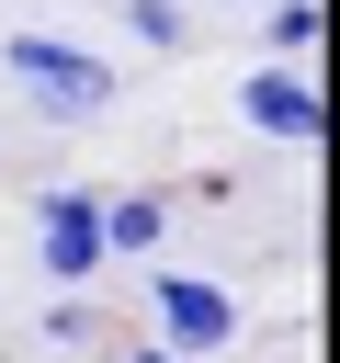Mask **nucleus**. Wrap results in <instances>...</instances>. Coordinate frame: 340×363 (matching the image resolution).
I'll return each instance as SVG.
<instances>
[{"mask_svg":"<svg viewBox=\"0 0 340 363\" xmlns=\"http://www.w3.org/2000/svg\"><path fill=\"white\" fill-rule=\"evenodd\" d=\"M238 102H249V125H272V136H295V147H317V136H329V102H317V91H306L295 68H272V79H249Z\"/></svg>","mask_w":340,"mask_h":363,"instance_id":"20e7f679","label":"nucleus"},{"mask_svg":"<svg viewBox=\"0 0 340 363\" xmlns=\"http://www.w3.org/2000/svg\"><path fill=\"white\" fill-rule=\"evenodd\" d=\"M34 238H45V272H57V284H91V272H102V204L45 193V204H34Z\"/></svg>","mask_w":340,"mask_h":363,"instance_id":"f03ea898","label":"nucleus"},{"mask_svg":"<svg viewBox=\"0 0 340 363\" xmlns=\"http://www.w3.org/2000/svg\"><path fill=\"white\" fill-rule=\"evenodd\" d=\"M11 79H34V102L68 113V125H91V113L113 102V68L79 57V45H57V34H11Z\"/></svg>","mask_w":340,"mask_h":363,"instance_id":"f257e3e1","label":"nucleus"},{"mask_svg":"<svg viewBox=\"0 0 340 363\" xmlns=\"http://www.w3.org/2000/svg\"><path fill=\"white\" fill-rule=\"evenodd\" d=\"M125 23H136L147 45H181V11H170V0H125Z\"/></svg>","mask_w":340,"mask_h":363,"instance_id":"423d86ee","label":"nucleus"},{"mask_svg":"<svg viewBox=\"0 0 340 363\" xmlns=\"http://www.w3.org/2000/svg\"><path fill=\"white\" fill-rule=\"evenodd\" d=\"M136 363H181V352H136Z\"/></svg>","mask_w":340,"mask_h":363,"instance_id":"0eeeda50","label":"nucleus"},{"mask_svg":"<svg viewBox=\"0 0 340 363\" xmlns=\"http://www.w3.org/2000/svg\"><path fill=\"white\" fill-rule=\"evenodd\" d=\"M102 250H159V204H147V193L102 204Z\"/></svg>","mask_w":340,"mask_h":363,"instance_id":"39448f33","label":"nucleus"},{"mask_svg":"<svg viewBox=\"0 0 340 363\" xmlns=\"http://www.w3.org/2000/svg\"><path fill=\"white\" fill-rule=\"evenodd\" d=\"M159 329H170L181 352H215V340L238 329V306H227L215 284H193V272H159Z\"/></svg>","mask_w":340,"mask_h":363,"instance_id":"7ed1b4c3","label":"nucleus"}]
</instances>
